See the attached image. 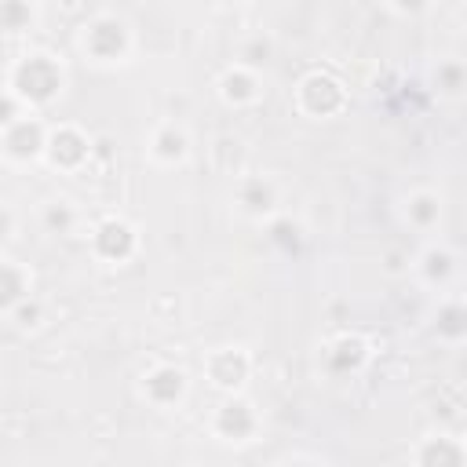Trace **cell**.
Returning a JSON list of instances; mask_svg holds the SVG:
<instances>
[{
    "instance_id": "obj_1",
    "label": "cell",
    "mask_w": 467,
    "mask_h": 467,
    "mask_svg": "<svg viewBox=\"0 0 467 467\" xmlns=\"http://www.w3.org/2000/svg\"><path fill=\"white\" fill-rule=\"evenodd\" d=\"M62 88H66V69H62L58 58L47 55V51H29V55H22V58L11 66V73H7V91H15L26 109L51 102L55 95H62Z\"/></svg>"
},
{
    "instance_id": "obj_2",
    "label": "cell",
    "mask_w": 467,
    "mask_h": 467,
    "mask_svg": "<svg viewBox=\"0 0 467 467\" xmlns=\"http://www.w3.org/2000/svg\"><path fill=\"white\" fill-rule=\"evenodd\" d=\"M80 47L102 62V66H113V62H124L128 51H131V26L117 15H99L84 26L80 33Z\"/></svg>"
},
{
    "instance_id": "obj_3",
    "label": "cell",
    "mask_w": 467,
    "mask_h": 467,
    "mask_svg": "<svg viewBox=\"0 0 467 467\" xmlns=\"http://www.w3.org/2000/svg\"><path fill=\"white\" fill-rule=\"evenodd\" d=\"M296 99H299V109L310 113V117H332V113H339V109L347 106L343 84H339L332 73H321V69L299 80Z\"/></svg>"
},
{
    "instance_id": "obj_4",
    "label": "cell",
    "mask_w": 467,
    "mask_h": 467,
    "mask_svg": "<svg viewBox=\"0 0 467 467\" xmlns=\"http://www.w3.org/2000/svg\"><path fill=\"white\" fill-rule=\"evenodd\" d=\"M91 244H95V252H99L102 259H109V263H124V259L135 252L139 237H135V226H131L128 219L109 215V219H102V223L95 226Z\"/></svg>"
},
{
    "instance_id": "obj_5",
    "label": "cell",
    "mask_w": 467,
    "mask_h": 467,
    "mask_svg": "<svg viewBox=\"0 0 467 467\" xmlns=\"http://www.w3.org/2000/svg\"><path fill=\"white\" fill-rule=\"evenodd\" d=\"M186 387H190V379H186V372L179 365H157V368H150L142 376V394L153 405H161V409L179 405L182 394H186Z\"/></svg>"
},
{
    "instance_id": "obj_6",
    "label": "cell",
    "mask_w": 467,
    "mask_h": 467,
    "mask_svg": "<svg viewBox=\"0 0 467 467\" xmlns=\"http://www.w3.org/2000/svg\"><path fill=\"white\" fill-rule=\"evenodd\" d=\"M255 409L244 398H226L215 412V434L223 441H248L255 434Z\"/></svg>"
},
{
    "instance_id": "obj_7",
    "label": "cell",
    "mask_w": 467,
    "mask_h": 467,
    "mask_svg": "<svg viewBox=\"0 0 467 467\" xmlns=\"http://www.w3.org/2000/svg\"><path fill=\"white\" fill-rule=\"evenodd\" d=\"M248 368H252V361L241 347H219L208 354V376L223 390H237L248 379Z\"/></svg>"
},
{
    "instance_id": "obj_8",
    "label": "cell",
    "mask_w": 467,
    "mask_h": 467,
    "mask_svg": "<svg viewBox=\"0 0 467 467\" xmlns=\"http://www.w3.org/2000/svg\"><path fill=\"white\" fill-rule=\"evenodd\" d=\"M150 157L157 161V164H182L186 161V153H190V135H186V128L182 124H175V120H164V124H157L153 128V135H150Z\"/></svg>"
},
{
    "instance_id": "obj_9",
    "label": "cell",
    "mask_w": 467,
    "mask_h": 467,
    "mask_svg": "<svg viewBox=\"0 0 467 467\" xmlns=\"http://www.w3.org/2000/svg\"><path fill=\"white\" fill-rule=\"evenodd\" d=\"M47 161L55 164V168H77L80 161H88V153H91V146H88V139L77 131V128H69V124H62L58 131H51L47 135Z\"/></svg>"
},
{
    "instance_id": "obj_10",
    "label": "cell",
    "mask_w": 467,
    "mask_h": 467,
    "mask_svg": "<svg viewBox=\"0 0 467 467\" xmlns=\"http://www.w3.org/2000/svg\"><path fill=\"white\" fill-rule=\"evenodd\" d=\"M219 95H223L230 106H248V102L259 99V77L252 73V66H234V69L223 73Z\"/></svg>"
},
{
    "instance_id": "obj_11",
    "label": "cell",
    "mask_w": 467,
    "mask_h": 467,
    "mask_svg": "<svg viewBox=\"0 0 467 467\" xmlns=\"http://www.w3.org/2000/svg\"><path fill=\"white\" fill-rule=\"evenodd\" d=\"M405 215H409V223H412V226L431 230V226L441 219V201H438V193H431V190L412 193V197L405 201Z\"/></svg>"
},
{
    "instance_id": "obj_12",
    "label": "cell",
    "mask_w": 467,
    "mask_h": 467,
    "mask_svg": "<svg viewBox=\"0 0 467 467\" xmlns=\"http://www.w3.org/2000/svg\"><path fill=\"white\" fill-rule=\"evenodd\" d=\"M237 201H241L244 212L266 215V212L274 208V186H270L266 179H244L241 190H237Z\"/></svg>"
},
{
    "instance_id": "obj_13",
    "label": "cell",
    "mask_w": 467,
    "mask_h": 467,
    "mask_svg": "<svg viewBox=\"0 0 467 467\" xmlns=\"http://www.w3.org/2000/svg\"><path fill=\"white\" fill-rule=\"evenodd\" d=\"M29 299V270H22L15 259H4V314Z\"/></svg>"
},
{
    "instance_id": "obj_14",
    "label": "cell",
    "mask_w": 467,
    "mask_h": 467,
    "mask_svg": "<svg viewBox=\"0 0 467 467\" xmlns=\"http://www.w3.org/2000/svg\"><path fill=\"white\" fill-rule=\"evenodd\" d=\"M416 270H420L431 285H445V281H449V274H452V255H449L445 248H427V252L420 255Z\"/></svg>"
},
{
    "instance_id": "obj_15",
    "label": "cell",
    "mask_w": 467,
    "mask_h": 467,
    "mask_svg": "<svg viewBox=\"0 0 467 467\" xmlns=\"http://www.w3.org/2000/svg\"><path fill=\"white\" fill-rule=\"evenodd\" d=\"M434 84L441 95H463L467 91V66L463 62H441L434 69Z\"/></svg>"
},
{
    "instance_id": "obj_16",
    "label": "cell",
    "mask_w": 467,
    "mask_h": 467,
    "mask_svg": "<svg viewBox=\"0 0 467 467\" xmlns=\"http://www.w3.org/2000/svg\"><path fill=\"white\" fill-rule=\"evenodd\" d=\"M441 336H467V306L463 303H445L434 325Z\"/></svg>"
},
{
    "instance_id": "obj_17",
    "label": "cell",
    "mask_w": 467,
    "mask_h": 467,
    "mask_svg": "<svg viewBox=\"0 0 467 467\" xmlns=\"http://www.w3.org/2000/svg\"><path fill=\"white\" fill-rule=\"evenodd\" d=\"M4 29L15 36L22 29H29V4L22 0H4Z\"/></svg>"
},
{
    "instance_id": "obj_18",
    "label": "cell",
    "mask_w": 467,
    "mask_h": 467,
    "mask_svg": "<svg viewBox=\"0 0 467 467\" xmlns=\"http://www.w3.org/2000/svg\"><path fill=\"white\" fill-rule=\"evenodd\" d=\"M420 460L423 463H460V460H467V449H449V438H441V441H434L431 449H423L420 452Z\"/></svg>"
},
{
    "instance_id": "obj_19",
    "label": "cell",
    "mask_w": 467,
    "mask_h": 467,
    "mask_svg": "<svg viewBox=\"0 0 467 467\" xmlns=\"http://www.w3.org/2000/svg\"><path fill=\"white\" fill-rule=\"evenodd\" d=\"M47 223H51V226H55V223H58V226H69V223H73L69 204H66V201H55V204L47 208Z\"/></svg>"
},
{
    "instance_id": "obj_20",
    "label": "cell",
    "mask_w": 467,
    "mask_h": 467,
    "mask_svg": "<svg viewBox=\"0 0 467 467\" xmlns=\"http://www.w3.org/2000/svg\"><path fill=\"white\" fill-rule=\"evenodd\" d=\"M266 55H270V44H266V40H255V44H252V47L241 55V58H244L241 66H255V62H263Z\"/></svg>"
},
{
    "instance_id": "obj_21",
    "label": "cell",
    "mask_w": 467,
    "mask_h": 467,
    "mask_svg": "<svg viewBox=\"0 0 467 467\" xmlns=\"http://www.w3.org/2000/svg\"><path fill=\"white\" fill-rule=\"evenodd\" d=\"M387 7L398 11V15H416V11L427 7V0H387Z\"/></svg>"
}]
</instances>
